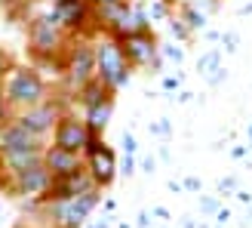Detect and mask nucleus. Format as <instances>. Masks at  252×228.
<instances>
[{
    "instance_id": "f257e3e1",
    "label": "nucleus",
    "mask_w": 252,
    "mask_h": 228,
    "mask_svg": "<svg viewBox=\"0 0 252 228\" xmlns=\"http://www.w3.org/2000/svg\"><path fill=\"white\" fill-rule=\"evenodd\" d=\"M68 46H71V37L53 12H40L28 22V49L37 65H56L62 71Z\"/></svg>"
},
{
    "instance_id": "f03ea898",
    "label": "nucleus",
    "mask_w": 252,
    "mask_h": 228,
    "mask_svg": "<svg viewBox=\"0 0 252 228\" xmlns=\"http://www.w3.org/2000/svg\"><path fill=\"white\" fill-rule=\"evenodd\" d=\"M0 96L12 108V114H22L28 108H37L40 102L49 99V83L43 80V74L31 65H16L6 80L0 83Z\"/></svg>"
},
{
    "instance_id": "7ed1b4c3",
    "label": "nucleus",
    "mask_w": 252,
    "mask_h": 228,
    "mask_svg": "<svg viewBox=\"0 0 252 228\" xmlns=\"http://www.w3.org/2000/svg\"><path fill=\"white\" fill-rule=\"evenodd\" d=\"M93 56H95V80L105 86V90L117 93L129 83V74H132V65L126 62L123 56V46L114 37H105L98 34L93 40Z\"/></svg>"
},
{
    "instance_id": "20e7f679",
    "label": "nucleus",
    "mask_w": 252,
    "mask_h": 228,
    "mask_svg": "<svg viewBox=\"0 0 252 228\" xmlns=\"http://www.w3.org/2000/svg\"><path fill=\"white\" fill-rule=\"evenodd\" d=\"M102 200V191H90L83 197H74V200H59V204H37L46 216V228H80L90 213L98 207Z\"/></svg>"
},
{
    "instance_id": "39448f33",
    "label": "nucleus",
    "mask_w": 252,
    "mask_h": 228,
    "mask_svg": "<svg viewBox=\"0 0 252 228\" xmlns=\"http://www.w3.org/2000/svg\"><path fill=\"white\" fill-rule=\"evenodd\" d=\"M65 90L77 96L90 80H95V56H93V40H71L68 53H65Z\"/></svg>"
},
{
    "instance_id": "423d86ee",
    "label": "nucleus",
    "mask_w": 252,
    "mask_h": 228,
    "mask_svg": "<svg viewBox=\"0 0 252 228\" xmlns=\"http://www.w3.org/2000/svg\"><path fill=\"white\" fill-rule=\"evenodd\" d=\"M53 16L68 31L71 40H95L98 37L93 6L86 0H59V3H53Z\"/></svg>"
},
{
    "instance_id": "0eeeda50",
    "label": "nucleus",
    "mask_w": 252,
    "mask_h": 228,
    "mask_svg": "<svg viewBox=\"0 0 252 228\" xmlns=\"http://www.w3.org/2000/svg\"><path fill=\"white\" fill-rule=\"evenodd\" d=\"M65 111H68L65 99H53V96H49L46 102H40L37 108H28V111L16 114V123L22 126V130H28L31 136H37V139H46L49 133L56 130V123H59V117Z\"/></svg>"
},
{
    "instance_id": "6e6552de",
    "label": "nucleus",
    "mask_w": 252,
    "mask_h": 228,
    "mask_svg": "<svg viewBox=\"0 0 252 228\" xmlns=\"http://www.w3.org/2000/svg\"><path fill=\"white\" fill-rule=\"evenodd\" d=\"M49 182H53V176L49 170L43 167H34V170H25V173H16V176H3L0 179V188L9 191L12 197H28V200H43V194L49 191Z\"/></svg>"
},
{
    "instance_id": "1a4fd4ad",
    "label": "nucleus",
    "mask_w": 252,
    "mask_h": 228,
    "mask_svg": "<svg viewBox=\"0 0 252 228\" xmlns=\"http://www.w3.org/2000/svg\"><path fill=\"white\" fill-rule=\"evenodd\" d=\"M90 126H86V120H83V114L77 117L74 111H65L59 117V123H56V130H53V142L49 145H56V148H62V151H71V154H83V148H86V142H90Z\"/></svg>"
},
{
    "instance_id": "9d476101",
    "label": "nucleus",
    "mask_w": 252,
    "mask_h": 228,
    "mask_svg": "<svg viewBox=\"0 0 252 228\" xmlns=\"http://www.w3.org/2000/svg\"><path fill=\"white\" fill-rule=\"evenodd\" d=\"M95 191V182H93V176L83 170L77 173H71V176H62V179H53L49 182V191L43 194V200H37V204H59V200H74V197H83V194H90Z\"/></svg>"
},
{
    "instance_id": "9b49d317",
    "label": "nucleus",
    "mask_w": 252,
    "mask_h": 228,
    "mask_svg": "<svg viewBox=\"0 0 252 228\" xmlns=\"http://www.w3.org/2000/svg\"><path fill=\"white\" fill-rule=\"evenodd\" d=\"M123 46V56L132 68H160V56H157V37L154 31H142V34H132V37H123L120 40Z\"/></svg>"
},
{
    "instance_id": "f8f14e48",
    "label": "nucleus",
    "mask_w": 252,
    "mask_h": 228,
    "mask_svg": "<svg viewBox=\"0 0 252 228\" xmlns=\"http://www.w3.org/2000/svg\"><path fill=\"white\" fill-rule=\"evenodd\" d=\"M43 148H46L43 139H37L28 130H22L16 120L6 123V126H0V154H16V151H43Z\"/></svg>"
},
{
    "instance_id": "ddd939ff",
    "label": "nucleus",
    "mask_w": 252,
    "mask_h": 228,
    "mask_svg": "<svg viewBox=\"0 0 252 228\" xmlns=\"http://www.w3.org/2000/svg\"><path fill=\"white\" fill-rule=\"evenodd\" d=\"M151 31V22H148V12L138 9L135 3L123 6V12L117 16V22L105 31V37H114V40H123V37H132V34H142Z\"/></svg>"
},
{
    "instance_id": "4468645a",
    "label": "nucleus",
    "mask_w": 252,
    "mask_h": 228,
    "mask_svg": "<svg viewBox=\"0 0 252 228\" xmlns=\"http://www.w3.org/2000/svg\"><path fill=\"white\" fill-rule=\"evenodd\" d=\"M43 167L49 170V176L53 179H62V176H71L86 167L83 154H71V151H62L56 145H46L43 148Z\"/></svg>"
},
{
    "instance_id": "2eb2a0df",
    "label": "nucleus",
    "mask_w": 252,
    "mask_h": 228,
    "mask_svg": "<svg viewBox=\"0 0 252 228\" xmlns=\"http://www.w3.org/2000/svg\"><path fill=\"white\" fill-rule=\"evenodd\" d=\"M117 154L111 151L108 145L98 151V154H93V157H86V173L93 176V182H95V188L102 191V188H108L111 182L117 179Z\"/></svg>"
},
{
    "instance_id": "dca6fc26",
    "label": "nucleus",
    "mask_w": 252,
    "mask_h": 228,
    "mask_svg": "<svg viewBox=\"0 0 252 228\" xmlns=\"http://www.w3.org/2000/svg\"><path fill=\"white\" fill-rule=\"evenodd\" d=\"M111 114H114V99H108V102L95 105V108H86L83 120H86V126H90L93 136H105L108 123H111Z\"/></svg>"
},
{
    "instance_id": "f3484780",
    "label": "nucleus",
    "mask_w": 252,
    "mask_h": 228,
    "mask_svg": "<svg viewBox=\"0 0 252 228\" xmlns=\"http://www.w3.org/2000/svg\"><path fill=\"white\" fill-rule=\"evenodd\" d=\"M108 99H114V93H111V90H105V86L98 83V80H90V83H86L83 90L77 93V102L83 105V111H86V108H95V105H102V102H108Z\"/></svg>"
},
{
    "instance_id": "a211bd4d",
    "label": "nucleus",
    "mask_w": 252,
    "mask_h": 228,
    "mask_svg": "<svg viewBox=\"0 0 252 228\" xmlns=\"http://www.w3.org/2000/svg\"><path fill=\"white\" fill-rule=\"evenodd\" d=\"M179 19H182V22L188 25V31H200V28H203V25H206V16H203V12H200L197 6H191V3H185V6H182Z\"/></svg>"
},
{
    "instance_id": "6ab92c4d",
    "label": "nucleus",
    "mask_w": 252,
    "mask_h": 228,
    "mask_svg": "<svg viewBox=\"0 0 252 228\" xmlns=\"http://www.w3.org/2000/svg\"><path fill=\"white\" fill-rule=\"evenodd\" d=\"M197 68H200V74H206V77H212V71H221V68H219V53H216V49H212V53L200 56Z\"/></svg>"
},
{
    "instance_id": "aec40b11",
    "label": "nucleus",
    "mask_w": 252,
    "mask_h": 228,
    "mask_svg": "<svg viewBox=\"0 0 252 228\" xmlns=\"http://www.w3.org/2000/svg\"><path fill=\"white\" fill-rule=\"evenodd\" d=\"M12 68H16V59H12V53H9V49H3V46H0V83L6 80V74H9Z\"/></svg>"
},
{
    "instance_id": "412c9836",
    "label": "nucleus",
    "mask_w": 252,
    "mask_h": 228,
    "mask_svg": "<svg viewBox=\"0 0 252 228\" xmlns=\"http://www.w3.org/2000/svg\"><path fill=\"white\" fill-rule=\"evenodd\" d=\"M102 148H105V136H90V142H86V148H83V160L98 154Z\"/></svg>"
},
{
    "instance_id": "4be33fe9",
    "label": "nucleus",
    "mask_w": 252,
    "mask_h": 228,
    "mask_svg": "<svg viewBox=\"0 0 252 228\" xmlns=\"http://www.w3.org/2000/svg\"><path fill=\"white\" fill-rule=\"evenodd\" d=\"M169 31H172L175 37H179V40H185V37L191 34V31H188V25H185L179 16H169Z\"/></svg>"
},
{
    "instance_id": "5701e85b",
    "label": "nucleus",
    "mask_w": 252,
    "mask_h": 228,
    "mask_svg": "<svg viewBox=\"0 0 252 228\" xmlns=\"http://www.w3.org/2000/svg\"><path fill=\"white\" fill-rule=\"evenodd\" d=\"M93 9H102V6H126V3H132V0H86Z\"/></svg>"
},
{
    "instance_id": "b1692460",
    "label": "nucleus",
    "mask_w": 252,
    "mask_h": 228,
    "mask_svg": "<svg viewBox=\"0 0 252 228\" xmlns=\"http://www.w3.org/2000/svg\"><path fill=\"white\" fill-rule=\"evenodd\" d=\"M123 148H126V154H132V151H135V139L129 133H123Z\"/></svg>"
},
{
    "instance_id": "393cba45",
    "label": "nucleus",
    "mask_w": 252,
    "mask_h": 228,
    "mask_svg": "<svg viewBox=\"0 0 252 228\" xmlns=\"http://www.w3.org/2000/svg\"><path fill=\"white\" fill-rule=\"evenodd\" d=\"M231 188H234V179H221V182H219V191H221V194L231 191Z\"/></svg>"
},
{
    "instance_id": "a878e982",
    "label": "nucleus",
    "mask_w": 252,
    "mask_h": 228,
    "mask_svg": "<svg viewBox=\"0 0 252 228\" xmlns=\"http://www.w3.org/2000/svg\"><path fill=\"white\" fill-rule=\"evenodd\" d=\"M166 56H169V59H175V62H179V59H182V49H179V46H172V49H166Z\"/></svg>"
},
{
    "instance_id": "bb28decb",
    "label": "nucleus",
    "mask_w": 252,
    "mask_h": 228,
    "mask_svg": "<svg viewBox=\"0 0 252 228\" xmlns=\"http://www.w3.org/2000/svg\"><path fill=\"white\" fill-rule=\"evenodd\" d=\"M132 167H135V163H132V157H126V160H123V173L129 176V173H132Z\"/></svg>"
},
{
    "instance_id": "cd10ccee",
    "label": "nucleus",
    "mask_w": 252,
    "mask_h": 228,
    "mask_svg": "<svg viewBox=\"0 0 252 228\" xmlns=\"http://www.w3.org/2000/svg\"><path fill=\"white\" fill-rule=\"evenodd\" d=\"M12 228H37V225H31V222H16Z\"/></svg>"
},
{
    "instance_id": "c85d7f7f",
    "label": "nucleus",
    "mask_w": 252,
    "mask_h": 228,
    "mask_svg": "<svg viewBox=\"0 0 252 228\" xmlns=\"http://www.w3.org/2000/svg\"><path fill=\"white\" fill-rule=\"evenodd\" d=\"M90 228H108V222H95V225H90Z\"/></svg>"
},
{
    "instance_id": "c756f323",
    "label": "nucleus",
    "mask_w": 252,
    "mask_h": 228,
    "mask_svg": "<svg viewBox=\"0 0 252 228\" xmlns=\"http://www.w3.org/2000/svg\"><path fill=\"white\" fill-rule=\"evenodd\" d=\"M9 3H12V0H0V9H6Z\"/></svg>"
},
{
    "instance_id": "7c9ffc66",
    "label": "nucleus",
    "mask_w": 252,
    "mask_h": 228,
    "mask_svg": "<svg viewBox=\"0 0 252 228\" xmlns=\"http://www.w3.org/2000/svg\"><path fill=\"white\" fill-rule=\"evenodd\" d=\"M249 139H252V126H249Z\"/></svg>"
},
{
    "instance_id": "2f4dec72",
    "label": "nucleus",
    "mask_w": 252,
    "mask_h": 228,
    "mask_svg": "<svg viewBox=\"0 0 252 228\" xmlns=\"http://www.w3.org/2000/svg\"><path fill=\"white\" fill-rule=\"evenodd\" d=\"M49 3H59V0H49Z\"/></svg>"
},
{
    "instance_id": "473e14b6",
    "label": "nucleus",
    "mask_w": 252,
    "mask_h": 228,
    "mask_svg": "<svg viewBox=\"0 0 252 228\" xmlns=\"http://www.w3.org/2000/svg\"><path fill=\"white\" fill-rule=\"evenodd\" d=\"M43 228H46V225H43Z\"/></svg>"
}]
</instances>
